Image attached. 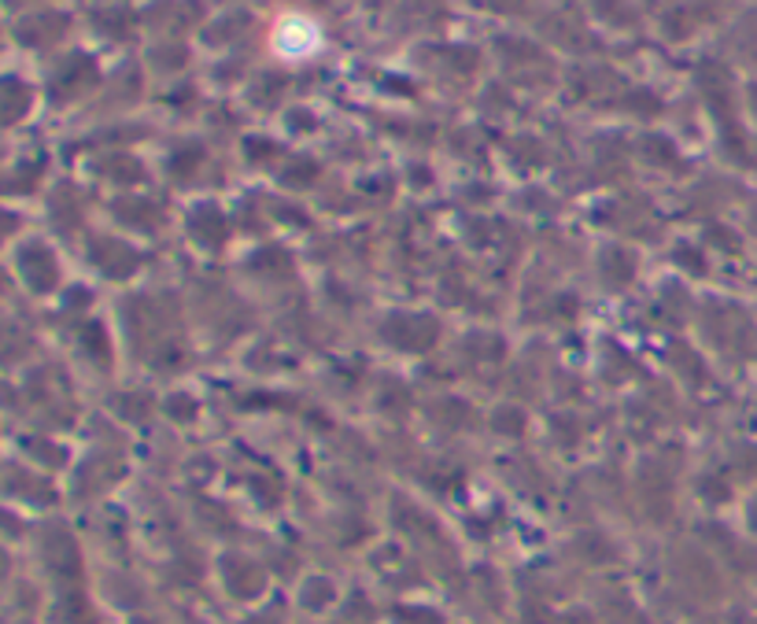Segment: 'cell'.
Returning <instances> with one entry per match:
<instances>
[{
	"mask_svg": "<svg viewBox=\"0 0 757 624\" xmlns=\"http://www.w3.org/2000/svg\"><path fill=\"white\" fill-rule=\"evenodd\" d=\"M278 48L292 59L307 56L318 48V30L307 23V19H285L278 30Z\"/></svg>",
	"mask_w": 757,
	"mask_h": 624,
	"instance_id": "cell-1",
	"label": "cell"
}]
</instances>
